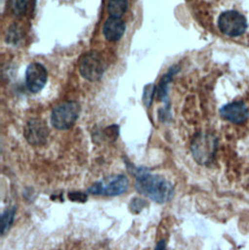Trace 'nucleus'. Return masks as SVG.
Instances as JSON below:
<instances>
[{"label": "nucleus", "instance_id": "ddd939ff", "mask_svg": "<svg viewBox=\"0 0 249 250\" xmlns=\"http://www.w3.org/2000/svg\"><path fill=\"white\" fill-rule=\"evenodd\" d=\"M26 7H27V1L26 0H15V2L13 4V13H14V15L18 16V17L22 16L26 11Z\"/></svg>", "mask_w": 249, "mask_h": 250}, {"label": "nucleus", "instance_id": "423d86ee", "mask_svg": "<svg viewBox=\"0 0 249 250\" xmlns=\"http://www.w3.org/2000/svg\"><path fill=\"white\" fill-rule=\"evenodd\" d=\"M218 27L225 35L237 37L246 32L248 21L246 17L237 11H226L218 19Z\"/></svg>", "mask_w": 249, "mask_h": 250}, {"label": "nucleus", "instance_id": "f8f14e48", "mask_svg": "<svg viewBox=\"0 0 249 250\" xmlns=\"http://www.w3.org/2000/svg\"><path fill=\"white\" fill-rule=\"evenodd\" d=\"M16 214V208L13 207L11 208H8L5 212L2 213L1 215V234L4 236L9 229L11 228L14 218Z\"/></svg>", "mask_w": 249, "mask_h": 250}, {"label": "nucleus", "instance_id": "f03ea898", "mask_svg": "<svg viewBox=\"0 0 249 250\" xmlns=\"http://www.w3.org/2000/svg\"><path fill=\"white\" fill-rule=\"evenodd\" d=\"M218 140L214 134L201 132L192 140L191 151L195 161L202 166H208L215 158Z\"/></svg>", "mask_w": 249, "mask_h": 250}, {"label": "nucleus", "instance_id": "20e7f679", "mask_svg": "<svg viewBox=\"0 0 249 250\" xmlns=\"http://www.w3.org/2000/svg\"><path fill=\"white\" fill-rule=\"evenodd\" d=\"M80 105L75 102H65L57 105L51 115V122L57 129H67L77 121Z\"/></svg>", "mask_w": 249, "mask_h": 250}, {"label": "nucleus", "instance_id": "9d476101", "mask_svg": "<svg viewBox=\"0 0 249 250\" xmlns=\"http://www.w3.org/2000/svg\"><path fill=\"white\" fill-rule=\"evenodd\" d=\"M103 30L108 41H118L124 35L125 24L121 19L111 17L104 22Z\"/></svg>", "mask_w": 249, "mask_h": 250}, {"label": "nucleus", "instance_id": "1a4fd4ad", "mask_svg": "<svg viewBox=\"0 0 249 250\" xmlns=\"http://www.w3.org/2000/svg\"><path fill=\"white\" fill-rule=\"evenodd\" d=\"M220 115L228 122L241 125L249 120V110L243 102H234L224 105L220 109Z\"/></svg>", "mask_w": 249, "mask_h": 250}, {"label": "nucleus", "instance_id": "9b49d317", "mask_svg": "<svg viewBox=\"0 0 249 250\" xmlns=\"http://www.w3.org/2000/svg\"><path fill=\"white\" fill-rule=\"evenodd\" d=\"M127 0H109L108 2V13L113 18L121 19L127 10Z\"/></svg>", "mask_w": 249, "mask_h": 250}, {"label": "nucleus", "instance_id": "4468645a", "mask_svg": "<svg viewBox=\"0 0 249 250\" xmlns=\"http://www.w3.org/2000/svg\"><path fill=\"white\" fill-rule=\"evenodd\" d=\"M153 95H154V86L150 85L149 87H147V90L144 92V97H143V101L145 105L148 107L150 106L151 103H152V99H153Z\"/></svg>", "mask_w": 249, "mask_h": 250}, {"label": "nucleus", "instance_id": "2eb2a0df", "mask_svg": "<svg viewBox=\"0 0 249 250\" xmlns=\"http://www.w3.org/2000/svg\"><path fill=\"white\" fill-rule=\"evenodd\" d=\"M155 250H166V242L163 240V241H160L158 244H157V246H156V248H155Z\"/></svg>", "mask_w": 249, "mask_h": 250}, {"label": "nucleus", "instance_id": "f257e3e1", "mask_svg": "<svg viewBox=\"0 0 249 250\" xmlns=\"http://www.w3.org/2000/svg\"><path fill=\"white\" fill-rule=\"evenodd\" d=\"M134 175L135 189L141 195L158 204H165L172 199L173 185L165 177L153 174L145 168L135 169Z\"/></svg>", "mask_w": 249, "mask_h": 250}, {"label": "nucleus", "instance_id": "0eeeda50", "mask_svg": "<svg viewBox=\"0 0 249 250\" xmlns=\"http://www.w3.org/2000/svg\"><path fill=\"white\" fill-rule=\"evenodd\" d=\"M24 137L27 142L34 146H41L47 142L49 128L40 119H31L24 126Z\"/></svg>", "mask_w": 249, "mask_h": 250}, {"label": "nucleus", "instance_id": "39448f33", "mask_svg": "<svg viewBox=\"0 0 249 250\" xmlns=\"http://www.w3.org/2000/svg\"><path fill=\"white\" fill-rule=\"evenodd\" d=\"M79 70L85 79L95 82L103 77L105 70V63L98 52H89L81 57Z\"/></svg>", "mask_w": 249, "mask_h": 250}, {"label": "nucleus", "instance_id": "7ed1b4c3", "mask_svg": "<svg viewBox=\"0 0 249 250\" xmlns=\"http://www.w3.org/2000/svg\"><path fill=\"white\" fill-rule=\"evenodd\" d=\"M129 182L124 174H113L94 183L88 192L95 196L115 197L125 193L128 189Z\"/></svg>", "mask_w": 249, "mask_h": 250}, {"label": "nucleus", "instance_id": "6e6552de", "mask_svg": "<svg viewBox=\"0 0 249 250\" xmlns=\"http://www.w3.org/2000/svg\"><path fill=\"white\" fill-rule=\"evenodd\" d=\"M47 70L42 64L33 62L28 65L25 72V83L30 92L38 93L41 91L47 82Z\"/></svg>", "mask_w": 249, "mask_h": 250}]
</instances>
